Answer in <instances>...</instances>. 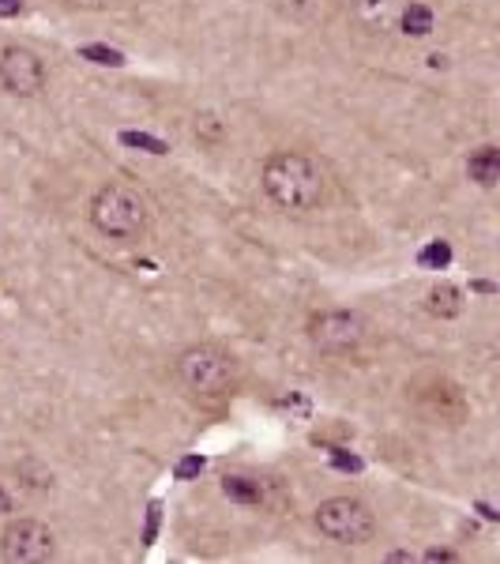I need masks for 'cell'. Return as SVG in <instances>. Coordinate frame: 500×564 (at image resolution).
<instances>
[{
    "label": "cell",
    "mask_w": 500,
    "mask_h": 564,
    "mask_svg": "<svg viewBox=\"0 0 500 564\" xmlns=\"http://www.w3.org/2000/svg\"><path fill=\"white\" fill-rule=\"evenodd\" d=\"M425 561H433V564H456L459 553L456 550H425Z\"/></svg>",
    "instance_id": "20"
},
{
    "label": "cell",
    "mask_w": 500,
    "mask_h": 564,
    "mask_svg": "<svg viewBox=\"0 0 500 564\" xmlns=\"http://www.w3.org/2000/svg\"><path fill=\"white\" fill-rule=\"evenodd\" d=\"M121 140H124V143H135V148H151L154 154H166V143L151 140V135H135V132H124Z\"/></svg>",
    "instance_id": "18"
},
{
    "label": "cell",
    "mask_w": 500,
    "mask_h": 564,
    "mask_svg": "<svg viewBox=\"0 0 500 564\" xmlns=\"http://www.w3.org/2000/svg\"><path fill=\"white\" fill-rule=\"evenodd\" d=\"M90 226H95L102 238L113 241H135L148 234L151 226V204L129 181H106L98 185V193L90 196Z\"/></svg>",
    "instance_id": "2"
},
{
    "label": "cell",
    "mask_w": 500,
    "mask_h": 564,
    "mask_svg": "<svg viewBox=\"0 0 500 564\" xmlns=\"http://www.w3.org/2000/svg\"><path fill=\"white\" fill-rule=\"evenodd\" d=\"M84 57H90L95 65H124V57L117 50H106V45H84Z\"/></svg>",
    "instance_id": "15"
},
{
    "label": "cell",
    "mask_w": 500,
    "mask_h": 564,
    "mask_svg": "<svg viewBox=\"0 0 500 564\" xmlns=\"http://www.w3.org/2000/svg\"><path fill=\"white\" fill-rule=\"evenodd\" d=\"M45 84H50V72H45L42 57L26 45H4L0 50V87L15 98H39Z\"/></svg>",
    "instance_id": "8"
},
{
    "label": "cell",
    "mask_w": 500,
    "mask_h": 564,
    "mask_svg": "<svg viewBox=\"0 0 500 564\" xmlns=\"http://www.w3.org/2000/svg\"><path fill=\"white\" fill-rule=\"evenodd\" d=\"M406 395H411V403L422 411L430 422H444V425H463L467 422V399H463V391L452 384V380L444 377H417L406 384Z\"/></svg>",
    "instance_id": "6"
},
{
    "label": "cell",
    "mask_w": 500,
    "mask_h": 564,
    "mask_svg": "<svg viewBox=\"0 0 500 564\" xmlns=\"http://www.w3.org/2000/svg\"><path fill=\"white\" fill-rule=\"evenodd\" d=\"M369 339V321L350 308H327L308 321V343L324 354H354Z\"/></svg>",
    "instance_id": "5"
},
{
    "label": "cell",
    "mask_w": 500,
    "mask_h": 564,
    "mask_svg": "<svg viewBox=\"0 0 500 564\" xmlns=\"http://www.w3.org/2000/svg\"><path fill=\"white\" fill-rule=\"evenodd\" d=\"M4 512H12V497H8L4 489H0V516H4Z\"/></svg>",
    "instance_id": "23"
},
{
    "label": "cell",
    "mask_w": 500,
    "mask_h": 564,
    "mask_svg": "<svg viewBox=\"0 0 500 564\" xmlns=\"http://www.w3.org/2000/svg\"><path fill=\"white\" fill-rule=\"evenodd\" d=\"M459 308H463V294L456 286H448V282H441V286H433L430 290V313L433 316H459Z\"/></svg>",
    "instance_id": "12"
},
{
    "label": "cell",
    "mask_w": 500,
    "mask_h": 564,
    "mask_svg": "<svg viewBox=\"0 0 500 564\" xmlns=\"http://www.w3.org/2000/svg\"><path fill=\"white\" fill-rule=\"evenodd\" d=\"M0 557L8 564H45L57 557V539L42 520H12L0 534Z\"/></svg>",
    "instance_id": "7"
},
{
    "label": "cell",
    "mask_w": 500,
    "mask_h": 564,
    "mask_svg": "<svg viewBox=\"0 0 500 564\" xmlns=\"http://www.w3.org/2000/svg\"><path fill=\"white\" fill-rule=\"evenodd\" d=\"M316 531L339 545H366L377 534V516L358 497H331L316 508Z\"/></svg>",
    "instance_id": "4"
},
{
    "label": "cell",
    "mask_w": 500,
    "mask_h": 564,
    "mask_svg": "<svg viewBox=\"0 0 500 564\" xmlns=\"http://www.w3.org/2000/svg\"><path fill=\"white\" fill-rule=\"evenodd\" d=\"M411 0H350V12L366 31H395L399 15Z\"/></svg>",
    "instance_id": "9"
},
{
    "label": "cell",
    "mask_w": 500,
    "mask_h": 564,
    "mask_svg": "<svg viewBox=\"0 0 500 564\" xmlns=\"http://www.w3.org/2000/svg\"><path fill=\"white\" fill-rule=\"evenodd\" d=\"M331 463L339 470H361V459H354V456H343V452H331Z\"/></svg>",
    "instance_id": "21"
},
{
    "label": "cell",
    "mask_w": 500,
    "mask_h": 564,
    "mask_svg": "<svg viewBox=\"0 0 500 564\" xmlns=\"http://www.w3.org/2000/svg\"><path fill=\"white\" fill-rule=\"evenodd\" d=\"M467 177L475 181L481 188H493L500 181V151L493 143H486V148H478L475 154L467 159Z\"/></svg>",
    "instance_id": "10"
},
{
    "label": "cell",
    "mask_w": 500,
    "mask_h": 564,
    "mask_svg": "<svg viewBox=\"0 0 500 564\" xmlns=\"http://www.w3.org/2000/svg\"><path fill=\"white\" fill-rule=\"evenodd\" d=\"M23 12V0H0V20H12Z\"/></svg>",
    "instance_id": "22"
},
{
    "label": "cell",
    "mask_w": 500,
    "mask_h": 564,
    "mask_svg": "<svg viewBox=\"0 0 500 564\" xmlns=\"http://www.w3.org/2000/svg\"><path fill=\"white\" fill-rule=\"evenodd\" d=\"M417 263H422V268H433V271L448 268V263H452V245L448 241H430L422 252H417Z\"/></svg>",
    "instance_id": "14"
},
{
    "label": "cell",
    "mask_w": 500,
    "mask_h": 564,
    "mask_svg": "<svg viewBox=\"0 0 500 564\" xmlns=\"http://www.w3.org/2000/svg\"><path fill=\"white\" fill-rule=\"evenodd\" d=\"M204 467H207V459H204V456H185V459H177L174 475H177L181 481H188V478H199V475H204Z\"/></svg>",
    "instance_id": "16"
},
{
    "label": "cell",
    "mask_w": 500,
    "mask_h": 564,
    "mask_svg": "<svg viewBox=\"0 0 500 564\" xmlns=\"http://www.w3.org/2000/svg\"><path fill=\"white\" fill-rule=\"evenodd\" d=\"M222 494L230 500H238V505H260L263 489H260V481L233 475V478H222Z\"/></svg>",
    "instance_id": "13"
},
{
    "label": "cell",
    "mask_w": 500,
    "mask_h": 564,
    "mask_svg": "<svg viewBox=\"0 0 500 564\" xmlns=\"http://www.w3.org/2000/svg\"><path fill=\"white\" fill-rule=\"evenodd\" d=\"M177 380L199 403H222L238 388V361L215 343H196V347L177 354Z\"/></svg>",
    "instance_id": "3"
},
{
    "label": "cell",
    "mask_w": 500,
    "mask_h": 564,
    "mask_svg": "<svg viewBox=\"0 0 500 564\" xmlns=\"http://www.w3.org/2000/svg\"><path fill=\"white\" fill-rule=\"evenodd\" d=\"M399 31L403 34H414V39H425V34H433V8L422 4V0H411V4L403 8V15H399Z\"/></svg>",
    "instance_id": "11"
},
{
    "label": "cell",
    "mask_w": 500,
    "mask_h": 564,
    "mask_svg": "<svg viewBox=\"0 0 500 564\" xmlns=\"http://www.w3.org/2000/svg\"><path fill=\"white\" fill-rule=\"evenodd\" d=\"M61 4L79 8V12H113V8H121L124 0H61Z\"/></svg>",
    "instance_id": "17"
},
{
    "label": "cell",
    "mask_w": 500,
    "mask_h": 564,
    "mask_svg": "<svg viewBox=\"0 0 500 564\" xmlns=\"http://www.w3.org/2000/svg\"><path fill=\"white\" fill-rule=\"evenodd\" d=\"M159 512H162V505H159V500H154V505H151V512H148V531H143V542H154V531H159Z\"/></svg>",
    "instance_id": "19"
},
{
    "label": "cell",
    "mask_w": 500,
    "mask_h": 564,
    "mask_svg": "<svg viewBox=\"0 0 500 564\" xmlns=\"http://www.w3.org/2000/svg\"><path fill=\"white\" fill-rule=\"evenodd\" d=\"M260 181L271 204L290 215L316 212L331 196V177H327L324 162H316L305 151H275L263 162Z\"/></svg>",
    "instance_id": "1"
}]
</instances>
